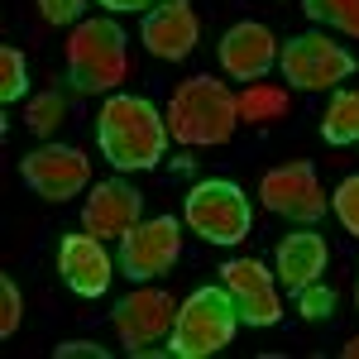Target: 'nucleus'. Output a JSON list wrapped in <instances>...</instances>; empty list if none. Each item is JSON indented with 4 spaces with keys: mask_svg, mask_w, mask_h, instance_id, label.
<instances>
[{
    "mask_svg": "<svg viewBox=\"0 0 359 359\" xmlns=\"http://www.w3.org/2000/svg\"><path fill=\"white\" fill-rule=\"evenodd\" d=\"M96 144L120 172H149L168 154V115L149 96H111L96 120Z\"/></svg>",
    "mask_w": 359,
    "mask_h": 359,
    "instance_id": "obj_1",
    "label": "nucleus"
},
{
    "mask_svg": "<svg viewBox=\"0 0 359 359\" xmlns=\"http://www.w3.org/2000/svg\"><path fill=\"white\" fill-rule=\"evenodd\" d=\"M240 125V106L235 91L221 77H187L177 82L172 101H168V135L187 149H211L225 144Z\"/></svg>",
    "mask_w": 359,
    "mask_h": 359,
    "instance_id": "obj_2",
    "label": "nucleus"
},
{
    "mask_svg": "<svg viewBox=\"0 0 359 359\" xmlns=\"http://www.w3.org/2000/svg\"><path fill=\"white\" fill-rule=\"evenodd\" d=\"M67 77L77 91H115L130 77V39L115 20H82L67 39Z\"/></svg>",
    "mask_w": 359,
    "mask_h": 359,
    "instance_id": "obj_3",
    "label": "nucleus"
},
{
    "mask_svg": "<svg viewBox=\"0 0 359 359\" xmlns=\"http://www.w3.org/2000/svg\"><path fill=\"white\" fill-rule=\"evenodd\" d=\"M235 326H240V311L230 302L225 283L221 287H196L192 297L177 306V321L168 331V350L177 359H206L235 340Z\"/></svg>",
    "mask_w": 359,
    "mask_h": 359,
    "instance_id": "obj_4",
    "label": "nucleus"
},
{
    "mask_svg": "<svg viewBox=\"0 0 359 359\" xmlns=\"http://www.w3.org/2000/svg\"><path fill=\"white\" fill-rule=\"evenodd\" d=\"M182 216H187V225H192L206 245H240V240L249 235V225H254L249 196L240 192L235 182H225V177L196 182L192 192H187Z\"/></svg>",
    "mask_w": 359,
    "mask_h": 359,
    "instance_id": "obj_5",
    "label": "nucleus"
},
{
    "mask_svg": "<svg viewBox=\"0 0 359 359\" xmlns=\"http://www.w3.org/2000/svg\"><path fill=\"white\" fill-rule=\"evenodd\" d=\"M283 77L292 91H326V86H340L350 72H355V53L340 48L326 34H297L283 43Z\"/></svg>",
    "mask_w": 359,
    "mask_h": 359,
    "instance_id": "obj_6",
    "label": "nucleus"
},
{
    "mask_svg": "<svg viewBox=\"0 0 359 359\" xmlns=\"http://www.w3.org/2000/svg\"><path fill=\"white\" fill-rule=\"evenodd\" d=\"M259 201L273 216L297 225H321V216H326V192H321V177L311 163H283L273 172H264Z\"/></svg>",
    "mask_w": 359,
    "mask_h": 359,
    "instance_id": "obj_7",
    "label": "nucleus"
},
{
    "mask_svg": "<svg viewBox=\"0 0 359 359\" xmlns=\"http://www.w3.org/2000/svg\"><path fill=\"white\" fill-rule=\"evenodd\" d=\"M182 254V230L172 216H154V221H139L120 235V269L135 283L149 278H163Z\"/></svg>",
    "mask_w": 359,
    "mask_h": 359,
    "instance_id": "obj_8",
    "label": "nucleus"
},
{
    "mask_svg": "<svg viewBox=\"0 0 359 359\" xmlns=\"http://www.w3.org/2000/svg\"><path fill=\"white\" fill-rule=\"evenodd\" d=\"M20 177H25L43 201H72V196L91 182V163H86L82 149H72V144H43V149L25 154Z\"/></svg>",
    "mask_w": 359,
    "mask_h": 359,
    "instance_id": "obj_9",
    "label": "nucleus"
},
{
    "mask_svg": "<svg viewBox=\"0 0 359 359\" xmlns=\"http://www.w3.org/2000/svg\"><path fill=\"white\" fill-rule=\"evenodd\" d=\"M221 283H225V292H230V302H235L245 326H254V331L278 326L283 302H278L273 273L259 259H230V264H221Z\"/></svg>",
    "mask_w": 359,
    "mask_h": 359,
    "instance_id": "obj_10",
    "label": "nucleus"
},
{
    "mask_svg": "<svg viewBox=\"0 0 359 359\" xmlns=\"http://www.w3.org/2000/svg\"><path fill=\"white\" fill-rule=\"evenodd\" d=\"M115 335L125 340V350L130 355H144L154 340H163L168 331H172V321H177V302L168 297V292H158V287H139V292H130L125 302L115 306Z\"/></svg>",
    "mask_w": 359,
    "mask_h": 359,
    "instance_id": "obj_11",
    "label": "nucleus"
},
{
    "mask_svg": "<svg viewBox=\"0 0 359 359\" xmlns=\"http://www.w3.org/2000/svg\"><path fill=\"white\" fill-rule=\"evenodd\" d=\"M139 39H144V48H149L154 57H163V62H182V57L196 48V39H201L192 0H163V5L144 10Z\"/></svg>",
    "mask_w": 359,
    "mask_h": 359,
    "instance_id": "obj_12",
    "label": "nucleus"
},
{
    "mask_svg": "<svg viewBox=\"0 0 359 359\" xmlns=\"http://www.w3.org/2000/svg\"><path fill=\"white\" fill-rule=\"evenodd\" d=\"M139 221H144V192L130 187L125 177L96 182L91 196H86V206H82V225L96 240H120V235Z\"/></svg>",
    "mask_w": 359,
    "mask_h": 359,
    "instance_id": "obj_13",
    "label": "nucleus"
},
{
    "mask_svg": "<svg viewBox=\"0 0 359 359\" xmlns=\"http://www.w3.org/2000/svg\"><path fill=\"white\" fill-rule=\"evenodd\" d=\"M57 273L62 283L77 292V297H101L106 287H111V254L106 245L86 230V235H67L62 245H57Z\"/></svg>",
    "mask_w": 359,
    "mask_h": 359,
    "instance_id": "obj_14",
    "label": "nucleus"
},
{
    "mask_svg": "<svg viewBox=\"0 0 359 359\" xmlns=\"http://www.w3.org/2000/svg\"><path fill=\"white\" fill-rule=\"evenodd\" d=\"M273 62H278V39L273 29L259 25V20H240L221 39V67L240 82H259Z\"/></svg>",
    "mask_w": 359,
    "mask_h": 359,
    "instance_id": "obj_15",
    "label": "nucleus"
},
{
    "mask_svg": "<svg viewBox=\"0 0 359 359\" xmlns=\"http://www.w3.org/2000/svg\"><path fill=\"white\" fill-rule=\"evenodd\" d=\"M326 259H331V249H326V240H321L316 230H292V235L278 245V283H283V292L297 297L306 283L321 278Z\"/></svg>",
    "mask_w": 359,
    "mask_h": 359,
    "instance_id": "obj_16",
    "label": "nucleus"
},
{
    "mask_svg": "<svg viewBox=\"0 0 359 359\" xmlns=\"http://www.w3.org/2000/svg\"><path fill=\"white\" fill-rule=\"evenodd\" d=\"M321 139L326 144H359V91H335L326 115H321Z\"/></svg>",
    "mask_w": 359,
    "mask_h": 359,
    "instance_id": "obj_17",
    "label": "nucleus"
},
{
    "mask_svg": "<svg viewBox=\"0 0 359 359\" xmlns=\"http://www.w3.org/2000/svg\"><path fill=\"white\" fill-rule=\"evenodd\" d=\"M235 106H240V120L245 125H273L283 115L292 111V101H287V91H278V86H245L240 96H235Z\"/></svg>",
    "mask_w": 359,
    "mask_h": 359,
    "instance_id": "obj_18",
    "label": "nucleus"
},
{
    "mask_svg": "<svg viewBox=\"0 0 359 359\" xmlns=\"http://www.w3.org/2000/svg\"><path fill=\"white\" fill-rule=\"evenodd\" d=\"M62 120H67V96H62V91H39V96L25 106V125L34 130V135H43V139L53 135Z\"/></svg>",
    "mask_w": 359,
    "mask_h": 359,
    "instance_id": "obj_19",
    "label": "nucleus"
},
{
    "mask_svg": "<svg viewBox=\"0 0 359 359\" xmlns=\"http://www.w3.org/2000/svg\"><path fill=\"white\" fill-rule=\"evenodd\" d=\"M302 10L316 25H331L340 34L359 39V0H302Z\"/></svg>",
    "mask_w": 359,
    "mask_h": 359,
    "instance_id": "obj_20",
    "label": "nucleus"
},
{
    "mask_svg": "<svg viewBox=\"0 0 359 359\" xmlns=\"http://www.w3.org/2000/svg\"><path fill=\"white\" fill-rule=\"evenodd\" d=\"M25 91H29L25 53H20L15 43H5V48H0V101H5V106H15V101H20Z\"/></svg>",
    "mask_w": 359,
    "mask_h": 359,
    "instance_id": "obj_21",
    "label": "nucleus"
},
{
    "mask_svg": "<svg viewBox=\"0 0 359 359\" xmlns=\"http://www.w3.org/2000/svg\"><path fill=\"white\" fill-rule=\"evenodd\" d=\"M331 311H335V292L321 283V278L306 283L302 292H297V316H302V321H326Z\"/></svg>",
    "mask_w": 359,
    "mask_h": 359,
    "instance_id": "obj_22",
    "label": "nucleus"
},
{
    "mask_svg": "<svg viewBox=\"0 0 359 359\" xmlns=\"http://www.w3.org/2000/svg\"><path fill=\"white\" fill-rule=\"evenodd\" d=\"M331 206H335V216H340V225L359 240V177H345V182L335 187Z\"/></svg>",
    "mask_w": 359,
    "mask_h": 359,
    "instance_id": "obj_23",
    "label": "nucleus"
},
{
    "mask_svg": "<svg viewBox=\"0 0 359 359\" xmlns=\"http://www.w3.org/2000/svg\"><path fill=\"white\" fill-rule=\"evenodd\" d=\"M20 316H25V297H20L15 278H0V335L5 340L20 331Z\"/></svg>",
    "mask_w": 359,
    "mask_h": 359,
    "instance_id": "obj_24",
    "label": "nucleus"
},
{
    "mask_svg": "<svg viewBox=\"0 0 359 359\" xmlns=\"http://www.w3.org/2000/svg\"><path fill=\"white\" fill-rule=\"evenodd\" d=\"M86 10V0H39V15L48 25H77Z\"/></svg>",
    "mask_w": 359,
    "mask_h": 359,
    "instance_id": "obj_25",
    "label": "nucleus"
},
{
    "mask_svg": "<svg viewBox=\"0 0 359 359\" xmlns=\"http://www.w3.org/2000/svg\"><path fill=\"white\" fill-rule=\"evenodd\" d=\"M53 355H57V359H77V355H91V359H106V350H101V345H91V340H67V345H57Z\"/></svg>",
    "mask_w": 359,
    "mask_h": 359,
    "instance_id": "obj_26",
    "label": "nucleus"
},
{
    "mask_svg": "<svg viewBox=\"0 0 359 359\" xmlns=\"http://www.w3.org/2000/svg\"><path fill=\"white\" fill-rule=\"evenodd\" d=\"M106 10H154V0H96Z\"/></svg>",
    "mask_w": 359,
    "mask_h": 359,
    "instance_id": "obj_27",
    "label": "nucleus"
},
{
    "mask_svg": "<svg viewBox=\"0 0 359 359\" xmlns=\"http://www.w3.org/2000/svg\"><path fill=\"white\" fill-rule=\"evenodd\" d=\"M340 355H345V359H359V335H355V340H345V345H340Z\"/></svg>",
    "mask_w": 359,
    "mask_h": 359,
    "instance_id": "obj_28",
    "label": "nucleus"
},
{
    "mask_svg": "<svg viewBox=\"0 0 359 359\" xmlns=\"http://www.w3.org/2000/svg\"><path fill=\"white\" fill-rule=\"evenodd\" d=\"M355 297H359V283H355Z\"/></svg>",
    "mask_w": 359,
    "mask_h": 359,
    "instance_id": "obj_29",
    "label": "nucleus"
}]
</instances>
